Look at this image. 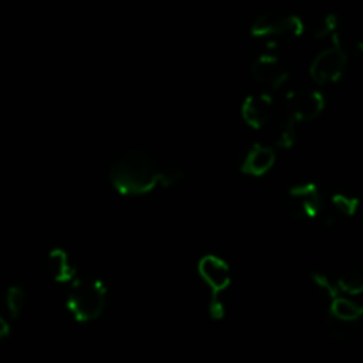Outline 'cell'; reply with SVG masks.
Here are the masks:
<instances>
[{
	"mask_svg": "<svg viewBox=\"0 0 363 363\" xmlns=\"http://www.w3.org/2000/svg\"><path fill=\"white\" fill-rule=\"evenodd\" d=\"M110 181L121 195H145L160 184V165L147 152L128 149L113 160Z\"/></svg>",
	"mask_w": 363,
	"mask_h": 363,
	"instance_id": "1",
	"label": "cell"
},
{
	"mask_svg": "<svg viewBox=\"0 0 363 363\" xmlns=\"http://www.w3.org/2000/svg\"><path fill=\"white\" fill-rule=\"evenodd\" d=\"M106 301H108V289L105 282L92 277H84L71 282L66 307L77 321L89 323L103 314Z\"/></svg>",
	"mask_w": 363,
	"mask_h": 363,
	"instance_id": "2",
	"label": "cell"
},
{
	"mask_svg": "<svg viewBox=\"0 0 363 363\" xmlns=\"http://www.w3.org/2000/svg\"><path fill=\"white\" fill-rule=\"evenodd\" d=\"M303 34V21L300 16L286 11H268L262 13L252 25L254 38L266 41H287Z\"/></svg>",
	"mask_w": 363,
	"mask_h": 363,
	"instance_id": "3",
	"label": "cell"
},
{
	"mask_svg": "<svg viewBox=\"0 0 363 363\" xmlns=\"http://www.w3.org/2000/svg\"><path fill=\"white\" fill-rule=\"evenodd\" d=\"M321 190L314 183L296 184L289 188L282 199V209L294 220H312L323 211Z\"/></svg>",
	"mask_w": 363,
	"mask_h": 363,
	"instance_id": "4",
	"label": "cell"
},
{
	"mask_svg": "<svg viewBox=\"0 0 363 363\" xmlns=\"http://www.w3.org/2000/svg\"><path fill=\"white\" fill-rule=\"evenodd\" d=\"M284 108L287 110L294 121H308L318 119L325 110V96L315 89H298V91L291 92L286 99Z\"/></svg>",
	"mask_w": 363,
	"mask_h": 363,
	"instance_id": "5",
	"label": "cell"
},
{
	"mask_svg": "<svg viewBox=\"0 0 363 363\" xmlns=\"http://www.w3.org/2000/svg\"><path fill=\"white\" fill-rule=\"evenodd\" d=\"M347 66V55L339 45L330 46V48L323 50L318 57L314 59L311 66V77L314 82L325 85L337 82L344 74Z\"/></svg>",
	"mask_w": 363,
	"mask_h": 363,
	"instance_id": "6",
	"label": "cell"
},
{
	"mask_svg": "<svg viewBox=\"0 0 363 363\" xmlns=\"http://www.w3.org/2000/svg\"><path fill=\"white\" fill-rule=\"evenodd\" d=\"M243 119L248 126L255 128V130H262V128H269L273 119L279 113V105H277L275 98L269 94H254L248 96L243 103Z\"/></svg>",
	"mask_w": 363,
	"mask_h": 363,
	"instance_id": "7",
	"label": "cell"
},
{
	"mask_svg": "<svg viewBox=\"0 0 363 363\" xmlns=\"http://www.w3.org/2000/svg\"><path fill=\"white\" fill-rule=\"evenodd\" d=\"M252 77L266 89H279L286 84L287 67L277 55H261L252 64Z\"/></svg>",
	"mask_w": 363,
	"mask_h": 363,
	"instance_id": "8",
	"label": "cell"
},
{
	"mask_svg": "<svg viewBox=\"0 0 363 363\" xmlns=\"http://www.w3.org/2000/svg\"><path fill=\"white\" fill-rule=\"evenodd\" d=\"M199 273H201L202 280L208 284L211 289V298H220L223 291L229 287L230 284V269L223 259L216 257V255H206L199 262Z\"/></svg>",
	"mask_w": 363,
	"mask_h": 363,
	"instance_id": "9",
	"label": "cell"
},
{
	"mask_svg": "<svg viewBox=\"0 0 363 363\" xmlns=\"http://www.w3.org/2000/svg\"><path fill=\"white\" fill-rule=\"evenodd\" d=\"M275 165V151L268 145L262 144H254L248 152L245 155L243 163H241V170L248 176H264L266 172H269V169Z\"/></svg>",
	"mask_w": 363,
	"mask_h": 363,
	"instance_id": "10",
	"label": "cell"
},
{
	"mask_svg": "<svg viewBox=\"0 0 363 363\" xmlns=\"http://www.w3.org/2000/svg\"><path fill=\"white\" fill-rule=\"evenodd\" d=\"M48 272L52 279L59 284H71L77 279V269L67 252L62 248H55L48 254Z\"/></svg>",
	"mask_w": 363,
	"mask_h": 363,
	"instance_id": "11",
	"label": "cell"
},
{
	"mask_svg": "<svg viewBox=\"0 0 363 363\" xmlns=\"http://www.w3.org/2000/svg\"><path fill=\"white\" fill-rule=\"evenodd\" d=\"M269 126H272L273 140L280 147L287 149L296 142V121L287 113L284 106L279 108V113H277V117Z\"/></svg>",
	"mask_w": 363,
	"mask_h": 363,
	"instance_id": "12",
	"label": "cell"
},
{
	"mask_svg": "<svg viewBox=\"0 0 363 363\" xmlns=\"http://www.w3.org/2000/svg\"><path fill=\"white\" fill-rule=\"evenodd\" d=\"M330 315L340 321H360L362 307L350 298L339 296L330 303Z\"/></svg>",
	"mask_w": 363,
	"mask_h": 363,
	"instance_id": "13",
	"label": "cell"
},
{
	"mask_svg": "<svg viewBox=\"0 0 363 363\" xmlns=\"http://www.w3.org/2000/svg\"><path fill=\"white\" fill-rule=\"evenodd\" d=\"M337 291H342L346 294H360L363 289V272L362 266L354 264L344 269L342 275L337 280Z\"/></svg>",
	"mask_w": 363,
	"mask_h": 363,
	"instance_id": "14",
	"label": "cell"
},
{
	"mask_svg": "<svg viewBox=\"0 0 363 363\" xmlns=\"http://www.w3.org/2000/svg\"><path fill=\"white\" fill-rule=\"evenodd\" d=\"M326 330L335 340H350L360 330V321H340V319L328 315L326 319Z\"/></svg>",
	"mask_w": 363,
	"mask_h": 363,
	"instance_id": "15",
	"label": "cell"
},
{
	"mask_svg": "<svg viewBox=\"0 0 363 363\" xmlns=\"http://www.w3.org/2000/svg\"><path fill=\"white\" fill-rule=\"evenodd\" d=\"M337 28H339V18L333 13L319 14L312 23V32L315 38H326L330 34H335Z\"/></svg>",
	"mask_w": 363,
	"mask_h": 363,
	"instance_id": "16",
	"label": "cell"
},
{
	"mask_svg": "<svg viewBox=\"0 0 363 363\" xmlns=\"http://www.w3.org/2000/svg\"><path fill=\"white\" fill-rule=\"evenodd\" d=\"M6 305L9 314L13 318H18L23 312L25 305H27V293H25V289L18 286H11L6 294Z\"/></svg>",
	"mask_w": 363,
	"mask_h": 363,
	"instance_id": "17",
	"label": "cell"
},
{
	"mask_svg": "<svg viewBox=\"0 0 363 363\" xmlns=\"http://www.w3.org/2000/svg\"><path fill=\"white\" fill-rule=\"evenodd\" d=\"M183 179H184L183 167L174 165V163L160 167V186L170 188V186H174V184L181 183Z\"/></svg>",
	"mask_w": 363,
	"mask_h": 363,
	"instance_id": "18",
	"label": "cell"
},
{
	"mask_svg": "<svg viewBox=\"0 0 363 363\" xmlns=\"http://www.w3.org/2000/svg\"><path fill=\"white\" fill-rule=\"evenodd\" d=\"M332 204H333V209L337 211V215L350 216L357 213L358 204H360V202H358L357 197H351V195L347 194H337L333 195Z\"/></svg>",
	"mask_w": 363,
	"mask_h": 363,
	"instance_id": "19",
	"label": "cell"
},
{
	"mask_svg": "<svg viewBox=\"0 0 363 363\" xmlns=\"http://www.w3.org/2000/svg\"><path fill=\"white\" fill-rule=\"evenodd\" d=\"M312 282L315 284V287H318L319 291H321V294H325L326 298L330 300V303H332L335 298H339V291H337V286L332 282V280L328 279V277L325 275V273H319V272H314L312 273Z\"/></svg>",
	"mask_w": 363,
	"mask_h": 363,
	"instance_id": "20",
	"label": "cell"
},
{
	"mask_svg": "<svg viewBox=\"0 0 363 363\" xmlns=\"http://www.w3.org/2000/svg\"><path fill=\"white\" fill-rule=\"evenodd\" d=\"M209 314L215 319H222L225 314V305H223L222 298H211L209 301Z\"/></svg>",
	"mask_w": 363,
	"mask_h": 363,
	"instance_id": "21",
	"label": "cell"
},
{
	"mask_svg": "<svg viewBox=\"0 0 363 363\" xmlns=\"http://www.w3.org/2000/svg\"><path fill=\"white\" fill-rule=\"evenodd\" d=\"M7 335H9V323L0 315V342H2Z\"/></svg>",
	"mask_w": 363,
	"mask_h": 363,
	"instance_id": "22",
	"label": "cell"
}]
</instances>
